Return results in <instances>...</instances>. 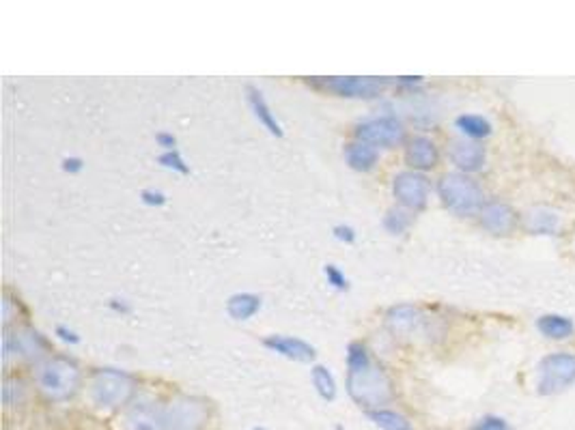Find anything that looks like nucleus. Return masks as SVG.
Here are the masks:
<instances>
[{"mask_svg":"<svg viewBox=\"0 0 575 430\" xmlns=\"http://www.w3.org/2000/svg\"><path fill=\"white\" fill-rule=\"evenodd\" d=\"M367 418L382 430H414L412 422L393 409H373V411H367Z\"/></svg>","mask_w":575,"mask_h":430,"instance_id":"20","label":"nucleus"},{"mask_svg":"<svg viewBox=\"0 0 575 430\" xmlns=\"http://www.w3.org/2000/svg\"><path fill=\"white\" fill-rule=\"evenodd\" d=\"M481 215V224L487 233L498 235V237H505V235L515 233V228L522 224V218L515 213V209L511 204L491 201L485 203Z\"/></svg>","mask_w":575,"mask_h":430,"instance_id":"9","label":"nucleus"},{"mask_svg":"<svg viewBox=\"0 0 575 430\" xmlns=\"http://www.w3.org/2000/svg\"><path fill=\"white\" fill-rule=\"evenodd\" d=\"M345 157L353 171L367 172L371 171L375 162H377V148L367 145V142H352V145H347L345 148Z\"/></svg>","mask_w":575,"mask_h":430,"instance_id":"18","label":"nucleus"},{"mask_svg":"<svg viewBox=\"0 0 575 430\" xmlns=\"http://www.w3.org/2000/svg\"><path fill=\"white\" fill-rule=\"evenodd\" d=\"M420 322H423V316L412 306H397V308L388 312V327L399 336L414 334L420 327Z\"/></svg>","mask_w":575,"mask_h":430,"instance_id":"15","label":"nucleus"},{"mask_svg":"<svg viewBox=\"0 0 575 430\" xmlns=\"http://www.w3.org/2000/svg\"><path fill=\"white\" fill-rule=\"evenodd\" d=\"M522 227L526 233L541 235V237H556L563 235L564 218L556 209L546 207V204H535L522 215Z\"/></svg>","mask_w":575,"mask_h":430,"instance_id":"8","label":"nucleus"},{"mask_svg":"<svg viewBox=\"0 0 575 430\" xmlns=\"http://www.w3.org/2000/svg\"><path fill=\"white\" fill-rule=\"evenodd\" d=\"M323 275H326L328 284H332L335 289H338V291L349 289V280L345 278V274H343V271L338 267H335V265H326V267H323Z\"/></svg>","mask_w":575,"mask_h":430,"instance_id":"26","label":"nucleus"},{"mask_svg":"<svg viewBox=\"0 0 575 430\" xmlns=\"http://www.w3.org/2000/svg\"><path fill=\"white\" fill-rule=\"evenodd\" d=\"M250 430H265V428H261V426H255V428H250Z\"/></svg>","mask_w":575,"mask_h":430,"instance_id":"33","label":"nucleus"},{"mask_svg":"<svg viewBox=\"0 0 575 430\" xmlns=\"http://www.w3.org/2000/svg\"><path fill=\"white\" fill-rule=\"evenodd\" d=\"M56 336H59V338H61V340H65V342H71V345H76V342H80L78 334H76V331L68 330V327H65V325H59V327H56Z\"/></svg>","mask_w":575,"mask_h":430,"instance_id":"30","label":"nucleus"},{"mask_svg":"<svg viewBox=\"0 0 575 430\" xmlns=\"http://www.w3.org/2000/svg\"><path fill=\"white\" fill-rule=\"evenodd\" d=\"M112 308H115V310H119V312H127V310H130V306H127V304H123V299H112Z\"/></svg>","mask_w":575,"mask_h":430,"instance_id":"32","label":"nucleus"},{"mask_svg":"<svg viewBox=\"0 0 575 430\" xmlns=\"http://www.w3.org/2000/svg\"><path fill=\"white\" fill-rule=\"evenodd\" d=\"M156 142L164 148V151H177V148H174L177 147V138L168 134V131H160V134L156 136Z\"/></svg>","mask_w":575,"mask_h":430,"instance_id":"29","label":"nucleus"},{"mask_svg":"<svg viewBox=\"0 0 575 430\" xmlns=\"http://www.w3.org/2000/svg\"><path fill=\"white\" fill-rule=\"evenodd\" d=\"M449 155H450V162H453L464 175H468V172H479L487 162L485 147L474 140H468V138H461V140L450 142Z\"/></svg>","mask_w":575,"mask_h":430,"instance_id":"11","label":"nucleus"},{"mask_svg":"<svg viewBox=\"0 0 575 430\" xmlns=\"http://www.w3.org/2000/svg\"><path fill=\"white\" fill-rule=\"evenodd\" d=\"M537 330L549 340H567L575 334V322L563 315H543L539 316Z\"/></svg>","mask_w":575,"mask_h":430,"instance_id":"16","label":"nucleus"},{"mask_svg":"<svg viewBox=\"0 0 575 430\" xmlns=\"http://www.w3.org/2000/svg\"><path fill=\"white\" fill-rule=\"evenodd\" d=\"M356 136L360 142H367L371 147H394L403 140L405 130L403 123L397 116H379L362 123L356 130Z\"/></svg>","mask_w":575,"mask_h":430,"instance_id":"6","label":"nucleus"},{"mask_svg":"<svg viewBox=\"0 0 575 430\" xmlns=\"http://www.w3.org/2000/svg\"><path fill=\"white\" fill-rule=\"evenodd\" d=\"M311 377H312V386H315L317 394H320L323 401H326V402L335 401V398H336V381H335V375L330 372V368H326V366H321V363H317V366H312Z\"/></svg>","mask_w":575,"mask_h":430,"instance_id":"22","label":"nucleus"},{"mask_svg":"<svg viewBox=\"0 0 575 430\" xmlns=\"http://www.w3.org/2000/svg\"><path fill=\"white\" fill-rule=\"evenodd\" d=\"M263 345L268 346L270 351L279 353V355L287 357V360L308 363L315 360L317 351L315 346H311L308 342L300 340V338H289V336H268L263 340Z\"/></svg>","mask_w":575,"mask_h":430,"instance_id":"12","label":"nucleus"},{"mask_svg":"<svg viewBox=\"0 0 575 430\" xmlns=\"http://www.w3.org/2000/svg\"><path fill=\"white\" fill-rule=\"evenodd\" d=\"M134 383L126 372L101 370L93 383V401L97 407L117 409L130 401Z\"/></svg>","mask_w":575,"mask_h":430,"instance_id":"5","label":"nucleus"},{"mask_svg":"<svg viewBox=\"0 0 575 430\" xmlns=\"http://www.w3.org/2000/svg\"><path fill=\"white\" fill-rule=\"evenodd\" d=\"M82 166H85V163H82L80 157H68V160H63L65 172H80Z\"/></svg>","mask_w":575,"mask_h":430,"instance_id":"31","label":"nucleus"},{"mask_svg":"<svg viewBox=\"0 0 575 430\" xmlns=\"http://www.w3.org/2000/svg\"><path fill=\"white\" fill-rule=\"evenodd\" d=\"M405 162L418 171H431L438 163V147L427 136H416L409 147L405 148Z\"/></svg>","mask_w":575,"mask_h":430,"instance_id":"13","label":"nucleus"},{"mask_svg":"<svg viewBox=\"0 0 575 430\" xmlns=\"http://www.w3.org/2000/svg\"><path fill=\"white\" fill-rule=\"evenodd\" d=\"M347 392L358 407L373 411L393 401V383L386 372L371 362L362 342L347 346Z\"/></svg>","mask_w":575,"mask_h":430,"instance_id":"1","label":"nucleus"},{"mask_svg":"<svg viewBox=\"0 0 575 430\" xmlns=\"http://www.w3.org/2000/svg\"><path fill=\"white\" fill-rule=\"evenodd\" d=\"M158 162H160L164 168H168V171H177L182 172V175H188L190 172L188 163L183 162V157L179 155V151H164L162 155L158 157Z\"/></svg>","mask_w":575,"mask_h":430,"instance_id":"24","label":"nucleus"},{"mask_svg":"<svg viewBox=\"0 0 575 430\" xmlns=\"http://www.w3.org/2000/svg\"><path fill=\"white\" fill-rule=\"evenodd\" d=\"M141 198L149 207H160V204L166 203V194H162L160 189H142Z\"/></svg>","mask_w":575,"mask_h":430,"instance_id":"27","label":"nucleus"},{"mask_svg":"<svg viewBox=\"0 0 575 430\" xmlns=\"http://www.w3.org/2000/svg\"><path fill=\"white\" fill-rule=\"evenodd\" d=\"M429 189H431L429 179L416 171L399 172L393 183L394 198H397L403 207L414 209V211H418V209H423L425 204H427Z\"/></svg>","mask_w":575,"mask_h":430,"instance_id":"7","label":"nucleus"},{"mask_svg":"<svg viewBox=\"0 0 575 430\" xmlns=\"http://www.w3.org/2000/svg\"><path fill=\"white\" fill-rule=\"evenodd\" d=\"M127 430H166V416L149 404H138L126 418Z\"/></svg>","mask_w":575,"mask_h":430,"instance_id":"14","label":"nucleus"},{"mask_svg":"<svg viewBox=\"0 0 575 430\" xmlns=\"http://www.w3.org/2000/svg\"><path fill=\"white\" fill-rule=\"evenodd\" d=\"M470 430H511V426H508L506 419L500 416H482L472 424Z\"/></svg>","mask_w":575,"mask_h":430,"instance_id":"25","label":"nucleus"},{"mask_svg":"<svg viewBox=\"0 0 575 430\" xmlns=\"http://www.w3.org/2000/svg\"><path fill=\"white\" fill-rule=\"evenodd\" d=\"M320 84L335 91L341 97H356V100H373L382 93L386 80L379 78H323Z\"/></svg>","mask_w":575,"mask_h":430,"instance_id":"10","label":"nucleus"},{"mask_svg":"<svg viewBox=\"0 0 575 430\" xmlns=\"http://www.w3.org/2000/svg\"><path fill=\"white\" fill-rule=\"evenodd\" d=\"M261 308V297L253 293H238L229 297L227 312L233 316L235 321H248L250 316H255Z\"/></svg>","mask_w":575,"mask_h":430,"instance_id":"19","label":"nucleus"},{"mask_svg":"<svg viewBox=\"0 0 575 430\" xmlns=\"http://www.w3.org/2000/svg\"><path fill=\"white\" fill-rule=\"evenodd\" d=\"M537 392L541 396H556L575 383V353H552L539 363Z\"/></svg>","mask_w":575,"mask_h":430,"instance_id":"3","label":"nucleus"},{"mask_svg":"<svg viewBox=\"0 0 575 430\" xmlns=\"http://www.w3.org/2000/svg\"><path fill=\"white\" fill-rule=\"evenodd\" d=\"M335 237L343 243H353L356 242V230L347 227V224H338V227H335Z\"/></svg>","mask_w":575,"mask_h":430,"instance_id":"28","label":"nucleus"},{"mask_svg":"<svg viewBox=\"0 0 575 430\" xmlns=\"http://www.w3.org/2000/svg\"><path fill=\"white\" fill-rule=\"evenodd\" d=\"M409 222H412V215L403 211V209H393V211H388L386 218H384V227L393 235L403 233V230L409 227Z\"/></svg>","mask_w":575,"mask_h":430,"instance_id":"23","label":"nucleus"},{"mask_svg":"<svg viewBox=\"0 0 575 430\" xmlns=\"http://www.w3.org/2000/svg\"><path fill=\"white\" fill-rule=\"evenodd\" d=\"M438 194L444 207L459 215V218L479 215L482 207H485L482 187L464 172H449V175L441 177L438 183Z\"/></svg>","mask_w":575,"mask_h":430,"instance_id":"2","label":"nucleus"},{"mask_svg":"<svg viewBox=\"0 0 575 430\" xmlns=\"http://www.w3.org/2000/svg\"><path fill=\"white\" fill-rule=\"evenodd\" d=\"M457 130L464 134V138L468 140H482L491 134V123L481 115H461L459 119L455 121Z\"/></svg>","mask_w":575,"mask_h":430,"instance_id":"21","label":"nucleus"},{"mask_svg":"<svg viewBox=\"0 0 575 430\" xmlns=\"http://www.w3.org/2000/svg\"><path fill=\"white\" fill-rule=\"evenodd\" d=\"M78 368L68 360H61V357L45 363L37 375L41 392H44L45 396L54 398V401H65V398H69L71 394L76 392V387H78Z\"/></svg>","mask_w":575,"mask_h":430,"instance_id":"4","label":"nucleus"},{"mask_svg":"<svg viewBox=\"0 0 575 430\" xmlns=\"http://www.w3.org/2000/svg\"><path fill=\"white\" fill-rule=\"evenodd\" d=\"M246 91H248V104H250V108H253L255 116L259 119L261 125H263L271 136L280 138L282 136V127H280V123L276 121V116L271 115V110H270L268 101H265L263 93H261L259 89H255V86H248Z\"/></svg>","mask_w":575,"mask_h":430,"instance_id":"17","label":"nucleus"}]
</instances>
